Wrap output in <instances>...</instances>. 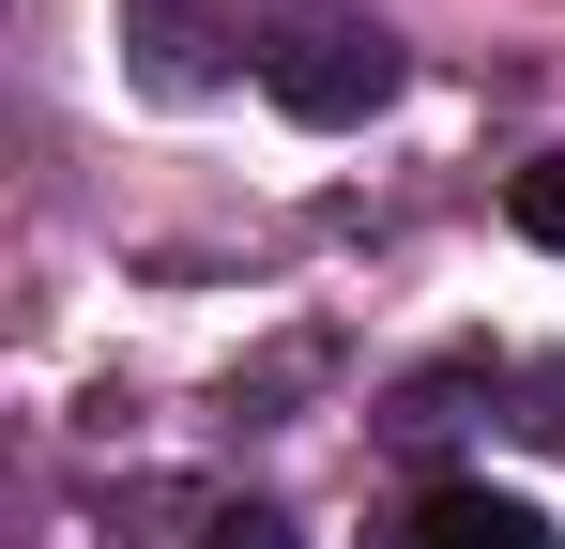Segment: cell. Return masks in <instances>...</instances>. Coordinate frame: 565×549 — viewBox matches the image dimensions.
<instances>
[{
    "label": "cell",
    "mask_w": 565,
    "mask_h": 549,
    "mask_svg": "<svg viewBox=\"0 0 565 549\" xmlns=\"http://www.w3.org/2000/svg\"><path fill=\"white\" fill-rule=\"evenodd\" d=\"M260 92H276L290 122L352 138V122L397 107V46H382V31H290V46H260Z\"/></svg>",
    "instance_id": "obj_1"
},
{
    "label": "cell",
    "mask_w": 565,
    "mask_h": 549,
    "mask_svg": "<svg viewBox=\"0 0 565 549\" xmlns=\"http://www.w3.org/2000/svg\"><path fill=\"white\" fill-rule=\"evenodd\" d=\"M504 214H520V245H551V260H565V153L504 183Z\"/></svg>",
    "instance_id": "obj_3"
},
{
    "label": "cell",
    "mask_w": 565,
    "mask_h": 549,
    "mask_svg": "<svg viewBox=\"0 0 565 549\" xmlns=\"http://www.w3.org/2000/svg\"><path fill=\"white\" fill-rule=\"evenodd\" d=\"M413 549H551V519L504 504V488H428L413 504Z\"/></svg>",
    "instance_id": "obj_2"
},
{
    "label": "cell",
    "mask_w": 565,
    "mask_h": 549,
    "mask_svg": "<svg viewBox=\"0 0 565 549\" xmlns=\"http://www.w3.org/2000/svg\"><path fill=\"white\" fill-rule=\"evenodd\" d=\"M199 549H290V519H276V504H230V519H214Z\"/></svg>",
    "instance_id": "obj_4"
}]
</instances>
